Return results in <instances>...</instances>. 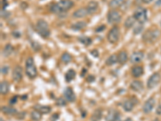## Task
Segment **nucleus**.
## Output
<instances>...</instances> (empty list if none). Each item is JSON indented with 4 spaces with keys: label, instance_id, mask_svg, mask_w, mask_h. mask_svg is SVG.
<instances>
[{
    "label": "nucleus",
    "instance_id": "obj_1",
    "mask_svg": "<svg viewBox=\"0 0 161 121\" xmlns=\"http://www.w3.org/2000/svg\"><path fill=\"white\" fill-rule=\"evenodd\" d=\"M73 6L72 0H61L59 3H53L50 7V11L54 14H61L69 11Z\"/></svg>",
    "mask_w": 161,
    "mask_h": 121
},
{
    "label": "nucleus",
    "instance_id": "obj_2",
    "mask_svg": "<svg viewBox=\"0 0 161 121\" xmlns=\"http://www.w3.org/2000/svg\"><path fill=\"white\" fill-rule=\"evenodd\" d=\"M36 31L43 38H48L50 37V29L48 23L44 20H39L36 23Z\"/></svg>",
    "mask_w": 161,
    "mask_h": 121
},
{
    "label": "nucleus",
    "instance_id": "obj_3",
    "mask_svg": "<svg viewBox=\"0 0 161 121\" xmlns=\"http://www.w3.org/2000/svg\"><path fill=\"white\" fill-rule=\"evenodd\" d=\"M25 70L28 77L31 79H34L37 75V70L34 64V59L31 56L28 57V59L26 61Z\"/></svg>",
    "mask_w": 161,
    "mask_h": 121
},
{
    "label": "nucleus",
    "instance_id": "obj_4",
    "mask_svg": "<svg viewBox=\"0 0 161 121\" xmlns=\"http://www.w3.org/2000/svg\"><path fill=\"white\" fill-rule=\"evenodd\" d=\"M133 16L135 17L136 21H138L140 24H143L147 20V9L139 7L135 11Z\"/></svg>",
    "mask_w": 161,
    "mask_h": 121
},
{
    "label": "nucleus",
    "instance_id": "obj_5",
    "mask_svg": "<svg viewBox=\"0 0 161 121\" xmlns=\"http://www.w3.org/2000/svg\"><path fill=\"white\" fill-rule=\"evenodd\" d=\"M120 37V30L118 26H113V28H111L107 34V40L111 44H115L118 42V40L119 39Z\"/></svg>",
    "mask_w": 161,
    "mask_h": 121
},
{
    "label": "nucleus",
    "instance_id": "obj_6",
    "mask_svg": "<svg viewBox=\"0 0 161 121\" xmlns=\"http://www.w3.org/2000/svg\"><path fill=\"white\" fill-rule=\"evenodd\" d=\"M160 35V32L157 29H153V30H147L143 36V40L146 42H154Z\"/></svg>",
    "mask_w": 161,
    "mask_h": 121
},
{
    "label": "nucleus",
    "instance_id": "obj_7",
    "mask_svg": "<svg viewBox=\"0 0 161 121\" xmlns=\"http://www.w3.org/2000/svg\"><path fill=\"white\" fill-rule=\"evenodd\" d=\"M122 20V15L119 11L115 10H111L107 14V21L111 24H116Z\"/></svg>",
    "mask_w": 161,
    "mask_h": 121
},
{
    "label": "nucleus",
    "instance_id": "obj_8",
    "mask_svg": "<svg viewBox=\"0 0 161 121\" xmlns=\"http://www.w3.org/2000/svg\"><path fill=\"white\" fill-rule=\"evenodd\" d=\"M161 80L160 74L159 73H154L147 80V87L148 89H153L160 83Z\"/></svg>",
    "mask_w": 161,
    "mask_h": 121
},
{
    "label": "nucleus",
    "instance_id": "obj_9",
    "mask_svg": "<svg viewBox=\"0 0 161 121\" xmlns=\"http://www.w3.org/2000/svg\"><path fill=\"white\" fill-rule=\"evenodd\" d=\"M155 104H156V100L153 98H150L149 99H147L146 103L143 106V113H145V114L150 113L153 110V108L155 107Z\"/></svg>",
    "mask_w": 161,
    "mask_h": 121
},
{
    "label": "nucleus",
    "instance_id": "obj_10",
    "mask_svg": "<svg viewBox=\"0 0 161 121\" xmlns=\"http://www.w3.org/2000/svg\"><path fill=\"white\" fill-rule=\"evenodd\" d=\"M12 78L15 82H20L23 78V69L20 65H16L12 71Z\"/></svg>",
    "mask_w": 161,
    "mask_h": 121
},
{
    "label": "nucleus",
    "instance_id": "obj_11",
    "mask_svg": "<svg viewBox=\"0 0 161 121\" xmlns=\"http://www.w3.org/2000/svg\"><path fill=\"white\" fill-rule=\"evenodd\" d=\"M64 95L68 102L72 103L76 100V95L71 87H66L64 89Z\"/></svg>",
    "mask_w": 161,
    "mask_h": 121
},
{
    "label": "nucleus",
    "instance_id": "obj_12",
    "mask_svg": "<svg viewBox=\"0 0 161 121\" xmlns=\"http://www.w3.org/2000/svg\"><path fill=\"white\" fill-rule=\"evenodd\" d=\"M143 56H144V54L143 51H136L132 54L130 60H131V63H139L143 60Z\"/></svg>",
    "mask_w": 161,
    "mask_h": 121
},
{
    "label": "nucleus",
    "instance_id": "obj_13",
    "mask_svg": "<svg viewBox=\"0 0 161 121\" xmlns=\"http://www.w3.org/2000/svg\"><path fill=\"white\" fill-rule=\"evenodd\" d=\"M98 7H99V5H98L97 2H96V1H90L88 3L87 7H86V9L88 11L89 15L94 14L95 12L98 10Z\"/></svg>",
    "mask_w": 161,
    "mask_h": 121
},
{
    "label": "nucleus",
    "instance_id": "obj_14",
    "mask_svg": "<svg viewBox=\"0 0 161 121\" xmlns=\"http://www.w3.org/2000/svg\"><path fill=\"white\" fill-rule=\"evenodd\" d=\"M87 15H89L87 9L79 8L72 13V17H73V18H76V19H80V18L86 17Z\"/></svg>",
    "mask_w": 161,
    "mask_h": 121
},
{
    "label": "nucleus",
    "instance_id": "obj_15",
    "mask_svg": "<svg viewBox=\"0 0 161 121\" xmlns=\"http://www.w3.org/2000/svg\"><path fill=\"white\" fill-rule=\"evenodd\" d=\"M131 74L135 78H139L143 74V68L141 65H135L131 70Z\"/></svg>",
    "mask_w": 161,
    "mask_h": 121
},
{
    "label": "nucleus",
    "instance_id": "obj_16",
    "mask_svg": "<svg viewBox=\"0 0 161 121\" xmlns=\"http://www.w3.org/2000/svg\"><path fill=\"white\" fill-rule=\"evenodd\" d=\"M131 89L133 90L134 91H136V92H140L143 89V84L141 81L135 80L131 83Z\"/></svg>",
    "mask_w": 161,
    "mask_h": 121
},
{
    "label": "nucleus",
    "instance_id": "obj_17",
    "mask_svg": "<svg viewBox=\"0 0 161 121\" xmlns=\"http://www.w3.org/2000/svg\"><path fill=\"white\" fill-rule=\"evenodd\" d=\"M35 110L38 111L41 114H48L52 111V108L49 106H43V105H35L33 107Z\"/></svg>",
    "mask_w": 161,
    "mask_h": 121
},
{
    "label": "nucleus",
    "instance_id": "obj_18",
    "mask_svg": "<svg viewBox=\"0 0 161 121\" xmlns=\"http://www.w3.org/2000/svg\"><path fill=\"white\" fill-rule=\"evenodd\" d=\"M127 53L125 50H122L118 55V62L121 65H124L126 62H127Z\"/></svg>",
    "mask_w": 161,
    "mask_h": 121
},
{
    "label": "nucleus",
    "instance_id": "obj_19",
    "mask_svg": "<svg viewBox=\"0 0 161 121\" xmlns=\"http://www.w3.org/2000/svg\"><path fill=\"white\" fill-rule=\"evenodd\" d=\"M86 26H87V23L85 21H78L75 23H72L71 25V28L74 31H80L84 29Z\"/></svg>",
    "mask_w": 161,
    "mask_h": 121
},
{
    "label": "nucleus",
    "instance_id": "obj_20",
    "mask_svg": "<svg viewBox=\"0 0 161 121\" xmlns=\"http://www.w3.org/2000/svg\"><path fill=\"white\" fill-rule=\"evenodd\" d=\"M1 111L6 115H15L17 114V110L13 107L10 106H3L1 107Z\"/></svg>",
    "mask_w": 161,
    "mask_h": 121
},
{
    "label": "nucleus",
    "instance_id": "obj_21",
    "mask_svg": "<svg viewBox=\"0 0 161 121\" xmlns=\"http://www.w3.org/2000/svg\"><path fill=\"white\" fill-rule=\"evenodd\" d=\"M124 2H125V0H111L109 3V7L112 10H114L118 7H120L124 3Z\"/></svg>",
    "mask_w": 161,
    "mask_h": 121
},
{
    "label": "nucleus",
    "instance_id": "obj_22",
    "mask_svg": "<svg viewBox=\"0 0 161 121\" xmlns=\"http://www.w3.org/2000/svg\"><path fill=\"white\" fill-rule=\"evenodd\" d=\"M102 116V110L100 108H97L94 111V114L91 116V121H99L101 120Z\"/></svg>",
    "mask_w": 161,
    "mask_h": 121
},
{
    "label": "nucleus",
    "instance_id": "obj_23",
    "mask_svg": "<svg viewBox=\"0 0 161 121\" xmlns=\"http://www.w3.org/2000/svg\"><path fill=\"white\" fill-rule=\"evenodd\" d=\"M9 83L7 81H3L0 84V93L1 95H7L9 91Z\"/></svg>",
    "mask_w": 161,
    "mask_h": 121
},
{
    "label": "nucleus",
    "instance_id": "obj_24",
    "mask_svg": "<svg viewBox=\"0 0 161 121\" xmlns=\"http://www.w3.org/2000/svg\"><path fill=\"white\" fill-rule=\"evenodd\" d=\"M76 77V72L75 70H70L67 71V73H65V81L67 82H70L71 81H72L73 79L75 78Z\"/></svg>",
    "mask_w": 161,
    "mask_h": 121
},
{
    "label": "nucleus",
    "instance_id": "obj_25",
    "mask_svg": "<svg viewBox=\"0 0 161 121\" xmlns=\"http://www.w3.org/2000/svg\"><path fill=\"white\" fill-rule=\"evenodd\" d=\"M118 62V55L117 54H112L106 59V64L107 65H113Z\"/></svg>",
    "mask_w": 161,
    "mask_h": 121
},
{
    "label": "nucleus",
    "instance_id": "obj_26",
    "mask_svg": "<svg viewBox=\"0 0 161 121\" xmlns=\"http://www.w3.org/2000/svg\"><path fill=\"white\" fill-rule=\"evenodd\" d=\"M122 107H123V109L126 111H127V112H130L131 111L133 110L134 108V103L131 100H127L123 103V105H122Z\"/></svg>",
    "mask_w": 161,
    "mask_h": 121
},
{
    "label": "nucleus",
    "instance_id": "obj_27",
    "mask_svg": "<svg viewBox=\"0 0 161 121\" xmlns=\"http://www.w3.org/2000/svg\"><path fill=\"white\" fill-rule=\"evenodd\" d=\"M135 19L134 16H129L126 20L125 23H124V26L126 28H131L135 25Z\"/></svg>",
    "mask_w": 161,
    "mask_h": 121
},
{
    "label": "nucleus",
    "instance_id": "obj_28",
    "mask_svg": "<svg viewBox=\"0 0 161 121\" xmlns=\"http://www.w3.org/2000/svg\"><path fill=\"white\" fill-rule=\"evenodd\" d=\"M13 50H14L13 46H12L11 44H7V45H5V47H4V48H3V54L5 56H8L12 54Z\"/></svg>",
    "mask_w": 161,
    "mask_h": 121
},
{
    "label": "nucleus",
    "instance_id": "obj_29",
    "mask_svg": "<svg viewBox=\"0 0 161 121\" xmlns=\"http://www.w3.org/2000/svg\"><path fill=\"white\" fill-rule=\"evenodd\" d=\"M31 118L33 121H40L42 118V114L38 111H33L31 113Z\"/></svg>",
    "mask_w": 161,
    "mask_h": 121
},
{
    "label": "nucleus",
    "instance_id": "obj_30",
    "mask_svg": "<svg viewBox=\"0 0 161 121\" xmlns=\"http://www.w3.org/2000/svg\"><path fill=\"white\" fill-rule=\"evenodd\" d=\"M78 40H79V42L83 44V45H86V46H89V45H90L92 44V39L87 37H78Z\"/></svg>",
    "mask_w": 161,
    "mask_h": 121
},
{
    "label": "nucleus",
    "instance_id": "obj_31",
    "mask_svg": "<svg viewBox=\"0 0 161 121\" xmlns=\"http://www.w3.org/2000/svg\"><path fill=\"white\" fill-rule=\"evenodd\" d=\"M72 56L69 53H64L61 56V62L64 64H69L72 61Z\"/></svg>",
    "mask_w": 161,
    "mask_h": 121
},
{
    "label": "nucleus",
    "instance_id": "obj_32",
    "mask_svg": "<svg viewBox=\"0 0 161 121\" xmlns=\"http://www.w3.org/2000/svg\"><path fill=\"white\" fill-rule=\"evenodd\" d=\"M56 104L58 107H64V106H66V100L60 97L56 100Z\"/></svg>",
    "mask_w": 161,
    "mask_h": 121
},
{
    "label": "nucleus",
    "instance_id": "obj_33",
    "mask_svg": "<svg viewBox=\"0 0 161 121\" xmlns=\"http://www.w3.org/2000/svg\"><path fill=\"white\" fill-rule=\"evenodd\" d=\"M31 47L33 48V49L36 52H38V51L40 50V48H41V45H40L39 43L37 42V41H34V40H32L31 42Z\"/></svg>",
    "mask_w": 161,
    "mask_h": 121
},
{
    "label": "nucleus",
    "instance_id": "obj_34",
    "mask_svg": "<svg viewBox=\"0 0 161 121\" xmlns=\"http://www.w3.org/2000/svg\"><path fill=\"white\" fill-rule=\"evenodd\" d=\"M9 71V67L7 66V65H4V66H2L1 67V73L2 74H7Z\"/></svg>",
    "mask_w": 161,
    "mask_h": 121
},
{
    "label": "nucleus",
    "instance_id": "obj_35",
    "mask_svg": "<svg viewBox=\"0 0 161 121\" xmlns=\"http://www.w3.org/2000/svg\"><path fill=\"white\" fill-rule=\"evenodd\" d=\"M111 121H122V119H121V116H120L119 113L117 111L115 116H114V118L112 119Z\"/></svg>",
    "mask_w": 161,
    "mask_h": 121
},
{
    "label": "nucleus",
    "instance_id": "obj_36",
    "mask_svg": "<svg viewBox=\"0 0 161 121\" xmlns=\"http://www.w3.org/2000/svg\"><path fill=\"white\" fill-rule=\"evenodd\" d=\"M1 15H2V18H7L10 15V13L6 11L5 9H2L1 10Z\"/></svg>",
    "mask_w": 161,
    "mask_h": 121
},
{
    "label": "nucleus",
    "instance_id": "obj_37",
    "mask_svg": "<svg viewBox=\"0 0 161 121\" xmlns=\"http://www.w3.org/2000/svg\"><path fill=\"white\" fill-rule=\"evenodd\" d=\"M60 117V115H59L58 113H55V114H53V116L50 117V120L51 121H56Z\"/></svg>",
    "mask_w": 161,
    "mask_h": 121
},
{
    "label": "nucleus",
    "instance_id": "obj_38",
    "mask_svg": "<svg viewBox=\"0 0 161 121\" xmlns=\"http://www.w3.org/2000/svg\"><path fill=\"white\" fill-rule=\"evenodd\" d=\"M143 29V26H139V27H136L135 28H134V33L135 34H139L140 33V32L142 31Z\"/></svg>",
    "mask_w": 161,
    "mask_h": 121
},
{
    "label": "nucleus",
    "instance_id": "obj_39",
    "mask_svg": "<svg viewBox=\"0 0 161 121\" xmlns=\"http://www.w3.org/2000/svg\"><path fill=\"white\" fill-rule=\"evenodd\" d=\"M106 25H101L99 27H97L96 29H95V31L97 32H102L105 30V28H106Z\"/></svg>",
    "mask_w": 161,
    "mask_h": 121
},
{
    "label": "nucleus",
    "instance_id": "obj_40",
    "mask_svg": "<svg viewBox=\"0 0 161 121\" xmlns=\"http://www.w3.org/2000/svg\"><path fill=\"white\" fill-rule=\"evenodd\" d=\"M17 99H18V96H14V97H12V98L10 99L9 103H10V104H15V103L17 102Z\"/></svg>",
    "mask_w": 161,
    "mask_h": 121
},
{
    "label": "nucleus",
    "instance_id": "obj_41",
    "mask_svg": "<svg viewBox=\"0 0 161 121\" xmlns=\"http://www.w3.org/2000/svg\"><path fill=\"white\" fill-rule=\"evenodd\" d=\"M95 80V78L93 75H89V76H88V78H87V82H94Z\"/></svg>",
    "mask_w": 161,
    "mask_h": 121
},
{
    "label": "nucleus",
    "instance_id": "obj_42",
    "mask_svg": "<svg viewBox=\"0 0 161 121\" xmlns=\"http://www.w3.org/2000/svg\"><path fill=\"white\" fill-rule=\"evenodd\" d=\"M91 54H92V56H94V57H97L98 56V51L96 50V49H94V50H92L91 51Z\"/></svg>",
    "mask_w": 161,
    "mask_h": 121
},
{
    "label": "nucleus",
    "instance_id": "obj_43",
    "mask_svg": "<svg viewBox=\"0 0 161 121\" xmlns=\"http://www.w3.org/2000/svg\"><path fill=\"white\" fill-rule=\"evenodd\" d=\"M156 114L158 115V116H160L161 115V104H160L157 107V109H156Z\"/></svg>",
    "mask_w": 161,
    "mask_h": 121
},
{
    "label": "nucleus",
    "instance_id": "obj_44",
    "mask_svg": "<svg viewBox=\"0 0 161 121\" xmlns=\"http://www.w3.org/2000/svg\"><path fill=\"white\" fill-rule=\"evenodd\" d=\"M7 5H8V3L7 2V0H3V8L2 9H5V7Z\"/></svg>",
    "mask_w": 161,
    "mask_h": 121
},
{
    "label": "nucleus",
    "instance_id": "obj_45",
    "mask_svg": "<svg viewBox=\"0 0 161 121\" xmlns=\"http://www.w3.org/2000/svg\"><path fill=\"white\" fill-rule=\"evenodd\" d=\"M153 0H143V3H145V4H149L152 2Z\"/></svg>",
    "mask_w": 161,
    "mask_h": 121
},
{
    "label": "nucleus",
    "instance_id": "obj_46",
    "mask_svg": "<svg viewBox=\"0 0 161 121\" xmlns=\"http://www.w3.org/2000/svg\"><path fill=\"white\" fill-rule=\"evenodd\" d=\"M153 121H160V120H159L158 119H156V120H153Z\"/></svg>",
    "mask_w": 161,
    "mask_h": 121
},
{
    "label": "nucleus",
    "instance_id": "obj_47",
    "mask_svg": "<svg viewBox=\"0 0 161 121\" xmlns=\"http://www.w3.org/2000/svg\"><path fill=\"white\" fill-rule=\"evenodd\" d=\"M0 121H3V118H0Z\"/></svg>",
    "mask_w": 161,
    "mask_h": 121
}]
</instances>
